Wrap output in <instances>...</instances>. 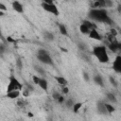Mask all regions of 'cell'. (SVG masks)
Listing matches in <instances>:
<instances>
[{
	"instance_id": "cell-8",
	"label": "cell",
	"mask_w": 121,
	"mask_h": 121,
	"mask_svg": "<svg viewBox=\"0 0 121 121\" xmlns=\"http://www.w3.org/2000/svg\"><path fill=\"white\" fill-rule=\"evenodd\" d=\"M12 9L16 11V12H18V13H23L24 12V8H23V5L19 2V1H14V2H12Z\"/></svg>"
},
{
	"instance_id": "cell-4",
	"label": "cell",
	"mask_w": 121,
	"mask_h": 121,
	"mask_svg": "<svg viewBox=\"0 0 121 121\" xmlns=\"http://www.w3.org/2000/svg\"><path fill=\"white\" fill-rule=\"evenodd\" d=\"M37 58H38V60L42 63L48 64V65H52L53 64L52 58L50 57L49 53L45 49H39L38 50V53H37Z\"/></svg>"
},
{
	"instance_id": "cell-1",
	"label": "cell",
	"mask_w": 121,
	"mask_h": 121,
	"mask_svg": "<svg viewBox=\"0 0 121 121\" xmlns=\"http://www.w3.org/2000/svg\"><path fill=\"white\" fill-rule=\"evenodd\" d=\"M89 17L95 22L105 23L108 25L112 24V21L110 18L108 11L105 9H92L89 12Z\"/></svg>"
},
{
	"instance_id": "cell-24",
	"label": "cell",
	"mask_w": 121,
	"mask_h": 121,
	"mask_svg": "<svg viewBox=\"0 0 121 121\" xmlns=\"http://www.w3.org/2000/svg\"><path fill=\"white\" fill-rule=\"evenodd\" d=\"M110 34L112 35V36H114V37H116V36H117V31H116V29H115V28H111Z\"/></svg>"
},
{
	"instance_id": "cell-22",
	"label": "cell",
	"mask_w": 121,
	"mask_h": 121,
	"mask_svg": "<svg viewBox=\"0 0 121 121\" xmlns=\"http://www.w3.org/2000/svg\"><path fill=\"white\" fill-rule=\"evenodd\" d=\"M32 80H33V82H34L35 84L39 85L40 80H41V78H40L39 76H33V77H32Z\"/></svg>"
},
{
	"instance_id": "cell-18",
	"label": "cell",
	"mask_w": 121,
	"mask_h": 121,
	"mask_svg": "<svg viewBox=\"0 0 121 121\" xmlns=\"http://www.w3.org/2000/svg\"><path fill=\"white\" fill-rule=\"evenodd\" d=\"M82 24H84L85 26H87L90 28V30H92V29H95V28L96 27V26H95V25L94 23H92L91 21H89V20H83Z\"/></svg>"
},
{
	"instance_id": "cell-19",
	"label": "cell",
	"mask_w": 121,
	"mask_h": 121,
	"mask_svg": "<svg viewBox=\"0 0 121 121\" xmlns=\"http://www.w3.org/2000/svg\"><path fill=\"white\" fill-rule=\"evenodd\" d=\"M105 107H106V110H107L108 113H112V112H113L115 111V108L110 103H105Z\"/></svg>"
},
{
	"instance_id": "cell-26",
	"label": "cell",
	"mask_w": 121,
	"mask_h": 121,
	"mask_svg": "<svg viewBox=\"0 0 121 121\" xmlns=\"http://www.w3.org/2000/svg\"><path fill=\"white\" fill-rule=\"evenodd\" d=\"M73 105H74V103H73V100L72 99H68L66 101V106L67 107H73Z\"/></svg>"
},
{
	"instance_id": "cell-5",
	"label": "cell",
	"mask_w": 121,
	"mask_h": 121,
	"mask_svg": "<svg viewBox=\"0 0 121 121\" xmlns=\"http://www.w3.org/2000/svg\"><path fill=\"white\" fill-rule=\"evenodd\" d=\"M42 8L45 11H47V12L55 15V16H58L60 14V11H59L57 6L53 2H51V1H44V2H43L42 3Z\"/></svg>"
},
{
	"instance_id": "cell-7",
	"label": "cell",
	"mask_w": 121,
	"mask_h": 121,
	"mask_svg": "<svg viewBox=\"0 0 121 121\" xmlns=\"http://www.w3.org/2000/svg\"><path fill=\"white\" fill-rule=\"evenodd\" d=\"M89 38L93 39V40H96V41H101L102 40V36L98 33V31L96 30V28L92 29L89 33Z\"/></svg>"
},
{
	"instance_id": "cell-30",
	"label": "cell",
	"mask_w": 121,
	"mask_h": 121,
	"mask_svg": "<svg viewBox=\"0 0 121 121\" xmlns=\"http://www.w3.org/2000/svg\"><path fill=\"white\" fill-rule=\"evenodd\" d=\"M62 93H63V94H68V93H69V88L66 87V86H64V87L62 88Z\"/></svg>"
},
{
	"instance_id": "cell-28",
	"label": "cell",
	"mask_w": 121,
	"mask_h": 121,
	"mask_svg": "<svg viewBox=\"0 0 121 121\" xmlns=\"http://www.w3.org/2000/svg\"><path fill=\"white\" fill-rule=\"evenodd\" d=\"M83 78L85 79V81H89L90 80V78H89V75L86 73V72H83Z\"/></svg>"
},
{
	"instance_id": "cell-6",
	"label": "cell",
	"mask_w": 121,
	"mask_h": 121,
	"mask_svg": "<svg viewBox=\"0 0 121 121\" xmlns=\"http://www.w3.org/2000/svg\"><path fill=\"white\" fill-rule=\"evenodd\" d=\"M112 68L116 73L121 74V55H118L115 57L112 63Z\"/></svg>"
},
{
	"instance_id": "cell-12",
	"label": "cell",
	"mask_w": 121,
	"mask_h": 121,
	"mask_svg": "<svg viewBox=\"0 0 121 121\" xmlns=\"http://www.w3.org/2000/svg\"><path fill=\"white\" fill-rule=\"evenodd\" d=\"M39 86L41 87V89H43V91H47L48 90V82L45 78H41V80H40V83H39Z\"/></svg>"
},
{
	"instance_id": "cell-25",
	"label": "cell",
	"mask_w": 121,
	"mask_h": 121,
	"mask_svg": "<svg viewBox=\"0 0 121 121\" xmlns=\"http://www.w3.org/2000/svg\"><path fill=\"white\" fill-rule=\"evenodd\" d=\"M16 65L18 66V68H20V69H22L23 68V63H22V60H20V59H18L17 60V61H16Z\"/></svg>"
},
{
	"instance_id": "cell-32",
	"label": "cell",
	"mask_w": 121,
	"mask_h": 121,
	"mask_svg": "<svg viewBox=\"0 0 121 121\" xmlns=\"http://www.w3.org/2000/svg\"><path fill=\"white\" fill-rule=\"evenodd\" d=\"M112 3L111 1L106 0V8H108V7H112Z\"/></svg>"
},
{
	"instance_id": "cell-23",
	"label": "cell",
	"mask_w": 121,
	"mask_h": 121,
	"mask_svg": "<svg viewBox=\"0 0 121 121\" xmlns=\"http://www.w3.org/2000/svg\"><path fill=\"white\" fill-rule=\"evenodd\" d=\"M109 80H110L111 84H112L113 87H117V82H116V80H115V78H114L113 77H110V78H109Z\"/></svg>"
},
{
	"instance_id": "cell-17",
	"label": "cell",
	"mask_w": 121,
	"mask_h": 121,
	"mask_svg": "<svg viewBox=\"0 0 121 121\" xmlns=\"http://www.w3.org/2000/svg\"><path fill=\"white\" fill-rule=\"evenodd\" d=\"M82 106H83V103H82V102H76V103H74V105H73V107H72L73 112H74L75 113L78 112V111L81 109Z\"/></svg>"
},
{
	"instance_id": "cell-27",
	"label": "cell",
	"mask_w": 121,
	"mask_h": 121,
	"mask_svg": "<svg viewBox=\"0 0 121 121\" xmlns=\"http://www.w3.org/2000/svg\"><path fill=\"white\" fill-rule=\"evenodd\" d=\"M6 10H7V7L3 3H0V11H6Z\"/></svg>"
},
{
	"instance_id": "cell-31",
	"label": "cell",
	"mask_w": 121,
	"mask_h": 121,
	"mask_svg": "<svg viewBox=\"0 0 121 121\" xmlns=\"http://www.w3.org/2000/svg\"><path fill=\"white\" fill-rule=\"evenodd\" d=\"M59 103H63V101H64V97L62 96V95H60L59 98H58V100H57Z\"/></svg>"
},
{
	"instance_id": "cell-2",
	"label": "cell",
	"mask_w": 121,
	"mask_h": 121,
	"mask_svg": "<svg viewBox=\"0 0 121 121\" xmlns=\"http://www.w3.org/2000/svg\"><path fill=\"white\" fill-rule=\"evenodd\" d=\"M93 54L101 63H107L110 60L107 48L104 45H95L93 47Z\"/></svg>"
},
{
	"instance_id": "cell-13",
	"label": "cell",
	"mask_w": 121,
	"mask_h": 121,
	"mask_svg": "<svg viewBox=\"0 0 121 121\" xmlns=\"http://www.w3.org/2000/svg\"><path fill=\"white\" fill-rule=\"evenodd\" d=\"M20 95V91H12L9 93H7V97L10 98V99H15L17 97H19Z\"/></svg>"
},
{
	"instance_id": "cell-16",
	"label": "cell",
	"mask_w": 121,
	"mask_h": 121,
	"mask_svg": "<svg viewBox=\"0 0 121 121\" xmlns=\"http://www.w3.org/2000/svg\"><path fill=\"white\" fill-rule=\"evenodd\" d=\"M79 31L82 33V34H88L89 35V33H90V28L87 26H85L84 24H81L80 26H79Z\"/></svg>"
},
{
	"instance_id": "cell-11",
	"label": "cell",
	"mask_w": 121,
	"mask_h": 121,
	"mask_svg": "<svg viewBox=\"0 0 121 121\" xmlns=\"http://www.w3.org/2000/svg\"><path fill=\"white\" fill-rule=\"evenodd\" d=\"M103 8H106V1L98 0V1H95L94 3V8L93 9H103Z\"/></svg>"
},
{
	"instance_id": "cell-9",
	"label": "cell",
	"mask_w": 121,
	"mask_h": 121,
	"mask_svg": "<svg viewBox=\"0 0 121 121\" xmlns=\"http://www.w3.org/2000/svg\"><path fill=\"white\" fill-rule=\"evenodd\" d=\"M54 78H55V80L57 81V83H59L60 85H61V86H66L67 85V83H68V81H67V79L65 78H63V77H61V76H55L54 77Z\"/></svg>"
},
{
	"instance_id": "cell-33",
	"label": "cell",
	"mask_w": 121,
	"mask_h": 121,
	"mask_svg": "<svg viewBox=\"0 0 121 121\" xmlns=\"http://www.w3.org/2000/svg\"><path fill=\"white\" fill-rule=\"evenodd\" d=\"M7 40H8V42H9V43H15V40H13L10 36H9V37L7 38Z\"/></svg>"
},
{
	"instance_id": "cell-35",
	"label": "cell",
	"mask_w": 121,
	"mask_h": 121,
	"mask_svg": "<svg viewBox=\"0 0 121 121\" xmlns=\"http://www.w3.org/2000/svg\"><path fill=\"white\" fill-rule=\"evenodd\" d=\"M33 115H34V114H33L32 112H28V113H27V116H28V117H33Z\"/></svg>"
},
{
	"instance_id": "cell-15",
	"label": "cell",
	"mask_w": 121,
	"mask_h": 121,
	"mask_svg": "<svg viewBox=\"0 0 121 121\" xmlns=\"http://www.w3.org/2000/svg\"><path fill=\"white\" fill-rule=\"evenodd\" d=\"M94 81L95 84L99 85V86H104V83H103V78L100 75H95L94 77Z\"/></svg>"
},
{
	"instance_id": "cell-3",
	"label": "cell",
	"mask_w": 121,
	"mask_h": 121,
	"mask_svg": "<svg viewBox=\"0 0 121 121\" xmlns=\"http://www.w3.org/2000/svg\"><path fill=\"white\" fill-rule=\"evenodd\" d=\"M9 84H8V88H7V93L12 92V91H21L23 88L22 83L18 80L17 78H15V76H10L9 78Z\"/></svg>"
},
{
	"instance_id": "cell-10",
	"label": "cell",
	"mask_w": 121,
	"mask_h": 121,
	"mask_svg": "<svg viewBox=\"0 0 121 121\" xmlns=\"http://www.w3.org/2000/svg\"><path fill=\"white\" fill-rule=\"evenodd\" d=\"M97 111H98V112L101 113V114H106V113H108L104 102H98V103H97Z\"/></svg>"
},
{
	"instance_id": "cell-29",
	"label": "cell",
	"mask_w": 121,
	"mask_h": 121,
	"mask_svg": "<svg viewBox=\"0 0 121 121\" xmlns=\"http://www.w3.org/2000/svg\"><path fill=\"white\" fill-rule=\"evenodd\" d=\"M60 96V94H59V93H54L53 94V98L54 99H56V100H58V98Z\"/></svg>"
},
{
	"instance_id": "cell-21",
	"label": "cell",
	"mask_w": 121,
	"mask_h": 121,
	"mask_svg": "<svg viewBox=\"0 0 121 121\" xmlns=\"http://www.w3.org/2000/svg\"><path fill=\"white\" fill-rule=\"evenodd\" d=\"M44 37H45V39L47 41H53L54 40V35L52 33H50V32H45Z\"/></svg>"
},
{
	"instance_id": "cell-20",
	"label": "cell",
	"mask_w": 121,
	"mask_h": 121,
	"mask_svg": "<svg viewBox=\"0 0 121 121\" xmlns=\"http://www.w3.org/2000/svg\"><path fill=\"white\" fill-rule=\"evenodd\" d=\"M107 98H108L109 101H111V102H112V103H116V101H117L115 95H114L113 94H112V93H108V94H107Z\"/></svg>"
},
{
	"instance_id": "cell-34",
	"label": "cell",
	"mask_w": 121,
	"mask_h": 121,
	"mask_svg": "<svg viewBox=\"0 0 121 121\" xmlns=\"http://www.w3.org/2000/svg\"><path fill=\"white\" fill-rule=\"evenodd\" d=\"M117 10H118L119 13H121V5H118V7H117Z\"/></svg>"
},
{
	"instance_id": "cell-14",
	"label": "cell",
	"mask_w": 121,
	"mask_h": 121,
	"mask_svg": "<svg viewBox=\"0 0 121 121\" xmlns=\"http://www.w3.org/2000/svg\"><path fill=\"white\" fill-rule=\"evenodd\" d=\"M59 31L61 35L63 36H68V30L66 28V26L62 24H59Z\"/></svg>"
}]
</instances>
